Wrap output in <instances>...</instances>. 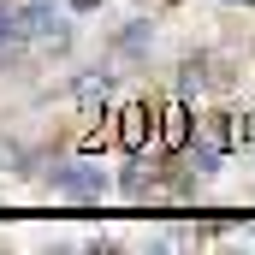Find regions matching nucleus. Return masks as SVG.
<instances>
[{
  "instance_id": "nucleus-1",
  "label": "nucleus",
  "mask_w": 255,
  "mask_h": 255,
  "mask_svg": "<svg viewBox=\"0 0 255 255\" xmlns=\"http://www.w3.org/2000/svg\"><path fill=\"white\" fill-rule=\"evenodd\" d=\"M18 36H42L48 48H60V42H65V30H60V12H54L48 0H30V6L18 12Z\"/></svg>"
},
{
  "instance_id": "nucleus-4",
  "label": "nucleus",
  "mask_w": 255,
  "mask_h": 255,
  "mask_svg": "<svg viewBox=\"0 0 255 255\" xmlns=\"http://www.w3.org/2000/svg\"><path fill=\"white\" fill-rule=\"evenodd\" d=\"M190 107H184V101H178V107H166V113H160V148H184V142H190Z\"/></svg>"
},
{
  "instance_id": "nucleus-3",
  "label": "nucleus",
  "mask_w": 255,
  "mask_h": 255,
  "mask_svg": "<svg viewBox=\"0 0 255 255\" xmlns=\"http://www.w3.org/2000/svg\"><path fill=\"white\" fill-rule=\"evenodd\" d=\"M54 184H60L65 196H83V202H101V172H89V166H54Z\"/></svg>"
},
{
  "instance_id": "nucleus-6",
  "label": "nucleus",
  "mask_w": 255,
  "mask_h": 255,
  "mask_svg": "<svg viewBox=\"0 0 255 255\" xmlns=\"http://www.w3.org/2000/svg\"><path fill=\"white\" fill-rule=\"evenodd\" d=\"M0 36H18V12H0Z\"/></svg>"
},
{
  "instance_id": "nucleus-2",
  "label": "nucleus",
  "mask_w": 255,
  "mask_h": 255,
  "mask_svg": "<svg viewBox=\"0 0 255 255\" xmlns=\"http://www.w3.org/2000/svg\"><path fill=\"white\" fill-rule=\"evenodd\" d=\"M154 136H160V125L148 119V107H125V113H119V142H125L130 154H142Z\"/></svg>"
},
{
  "instance_id": "nucleus-5",
  "label": "nucleus",
  "mask_w": 255,
  "mask_h": 255,
  "mask_svg": "<svg viewBox=\"0 0 255 255\" xmlns=\"http://www.w3.org/2000/svg\"><path fill=\"white\" fill-rule=\"evenodd\" d=\"M113 95V71H89V77H77V101L83 107H95V101H107Z\"/></svg>"
}]
</instances>
